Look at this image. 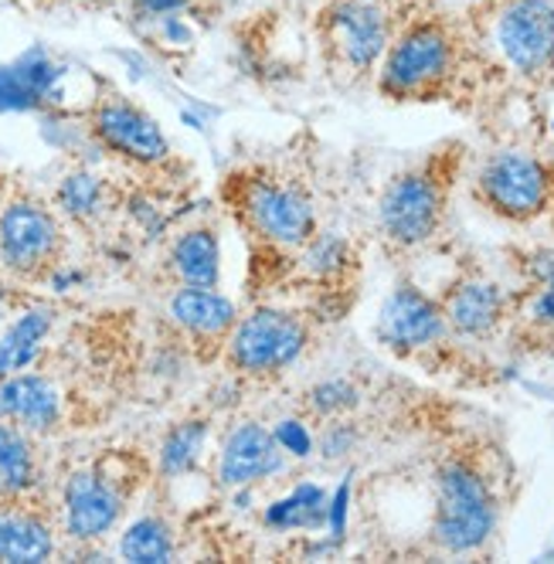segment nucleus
I'll list each match as a JSON object with an SVG mask.
<instances>
[{"label": "nucleus", "mask_w": 554, "mask_h": 564, "mask_svg": "<svg viewBox=\"0 0 554 564\" xmlns=\"http://www.w3.org/2000/svg\"><path fill=\"white\" fill-rule=\"evenodd\" d=\"M221 197L239 225L262 246L303 252L316 238V208L309 191L275 171H235L221 184Z\"/></svg>", "instance_id": "1"}, {"label": "nucleus", "mask_w": 554, "mask_h": 564, "mask_svg": "<svg viewBox=\"0 0 554 564\" xmlns=\"http://www.w3.org/2000/svg\"><path fill=\"white\" fill-rule=\"evenodd\" d=\"M146 466L133 453H106L89 466H78L62 482L58 523L72 541H102L123 520L137 497Z\"/></svg>", "instance_id": "2"}, {"label": "nucleus", "mask_w": 554, "mask_h": 564, "mask_svg": "<svg viewBox=\"0 0 554 564\" xmlns=\"http://www.w3.org/2000/svg\"><path fill=\"white\" fill-rule=\"evenodd\" d=\"M65 256V228L58 215L34 197L0 205V269L21 282H45Z\"/></svg>", "instance_id": "3"}, {"label": "nucleus", "mask_w": 554, "mask_h": 564, "mask_svg": "<svg viewBox=\"0 0 554 564\" xmlns=\"http://www.w3.org/2000/svg\"><path fill=\"white\" fill-rule=\"evenodd\" d=\"M309 330L303 316L275 306H256L235 324L225 344V365L239 378H275L303 354Z\"/></svg>", "instance_id": "4"}, {"label": "nucleus", "mask_w": 554, "mask_h": 564, "mask_svg": "<svg viewBox=\"0 0 554 564\" xmlns=\"http://www.w3.org/2000/svg\"><path fill=\"white\" fill-rule=\"evenodd\" d=\"M86 123H89L93 140L102 150L127 160L133 167L156 171V167H167L174 160L171 140L164 137L161 123L130 96H123L120 89H112L106 83H99V93L86 112Z\"/></svg>", "instance_id": "5"}, {"label": "nucleus", "mask_w": 554, "mask_h": 564, "mask_svg": "<svg viewBox=\"0 0 554 564\" xmlns=\"http://www.w3.org/2000/svg\"><path fill=\"white\" fill-rule=\"evenodd\" d=\"M316 34L334 72L365 75L391 45V21L381 0H330L316 18Z\"/></svg>", "instance_id": "6"}, {"label": "nucleus", "mask_w": 554, "mask_h": 564, "mask_svg": "<svg viewBox=\"0 0 554 564\" xmlns=\"http://www.w3.org/2000/svg\"><path fill=\"white\" fill-rule=\"evenodd\" d=\"M493 531V500L484 479L463 463H449L439 473V510H435L432 538L439 547L463 554L487 541Z\"/></svg>", "instance_id": "7"}, {"label": "nucleus", "mask_w": 554, "mask_h": 564, "mask_svg": "<svg viewBox=\"0 0 554 564\" xmlns=\"http://www.w3.org/2000/svg\"><path fill=\"white\" fill-rule=\"evenodd\" d=\"M453 45L439 24H412L388 45L381 65V93L388 96H415L435 86L449 72Z\"/></svg>", "instance_id": "8"}, {"label": "nucleus", "mask_w": 554, "mask_h": 564, "mask_svg": "<svg viewBox=\"0 0 554 564\" xmlns=\"http://www.w3.org/2000/svg\"><path fill=\"white\" fill-rule=\"evenodd\" d=\"M439 212H443L439 184H435L428 174H402L388 184V191L381 197V208H378V221H381V231L391 246L409 249L435 231Z\"/></svg>", "instance_id": "9"}, {"label": "nucleus", "mask_w": 554, "mask_h": 564, "mask_svg": "<svg viewBox=\"0 0 554 564\" xmlns=\"http://www.w3.org/2000/svg\"><path fill=\"white\" fill-rule=\"evenodd\" d=\"M497 45L518 72H541L554 58V8L547 0H510L497 18Z\"/></svg>", "instance_id": "10"}, {"label": "nucleus", "mask_w": 554, "mask_h": 564, "mask_svg": "<svg viewBox=\"0 0 554 564\" xmlns=\"http://www.w3.org/2000/svg\"><path fill=\"white\" fill-rule=\"evenodd\" d=\"M480 194L507 218H531L547 200V174L528 153H497L480 174Z\"/></svg>", "instance_id": "11"}, {"label": "nucleus", "mask_w": 554, "mask_h": 564, "mask_svg": "<svg viewBox=\"0 0 554 564\" xmlns=\"http://www.w3.org/2000/svg\"><path fill=\"white\" fill-rule=\"evenodd\" d=\"M171 319L191 337L194 350L205 360H211L215 354L225 350L235 324H239V313H235V303L208 286H181L171 303Z\"/></svg>", "instance_id": "12"}, {"label": "nucleus", "mask_w": 554, "mask_h": 564, "mask_svg": "<svg viewBox=\"0 0 554 564\" xmlns=\"http://www.w3.org/2000/svg\"><path fill=\"white\" fill-rule=\"evenodd\" d=\"M0 419L28 435H55L65 422V398L52 378L18 371L0 378Z\"/></svg>", "instance_id": "13"}, {"label": "nucleus", "mask_w": 554, "mask_h": 564, "mask_svg": "<svg viewBox=\"0 0 554 564\" xmlns=\"http://www.w3.org/2000/svg\"><path fill=\"white\" fill-rule=\"evenodd\" d=\"M55 554V520L34 494L0 497V561H48Z\"/></svg>", "instance_id": "14"}, {"label": "nucleus", "mask_w": 554, "mask_h": 564, "mask_svg": "<svg viewBox=\"0 0 554 564\" xmlns=\"http://www.w3.org/2000/svg\"><path fill=\"white\" fill-rule=\"evenodd\" d=\"M280 466H283V446L275 432L262 429L259 422H246L228 432L218 453V487L225 490L252 487L256 479L272 476Z\"/></svg>", "instance_id": "15"}, {"label": "nucleus", "mask_w": 554, "mask_h": 564, "mask_svg": "<svg viewBox=\"0 0 554 564\" xmlns=\"http://www.w3.org/2000/svg\"><path fill=\"white\" fill-rule=\"evenodd\" d=\"M439 334H443V316L435 310V303L425 300L419 290L399 286L384 300L381 316H378V337L388 347H399V350L422 347V344H432Z\"/></svg>", "instance_id": "16"}, {"label": "nucleus", "mask_w": 554, "mask_h": 564, "mask_svg": "<svg viewBox=\"0 0 554 564\" xmlns=\"http://www.w3.org/2000/svg\"><path fill=\"white\" fill-rule=\"evenodd\" d=\"M171 272L177 275L181 286H218L221 272V252H218V235L208 225L187 228L174 238L171 256H167Z\"/></svg>", "instance_id": "17"}, {"label": "nucleus", "mask_w": 554, "mask_h": 564, "mask_svg": "<svg viewBox=\"0 0 554 564\" xmlns=\"http://www.w3.org/2000/svg\"><path fill=\"white\" fill-rule=\"evenodd\" d=\"M52 324H55V313L48 306H34V310L21 313L14 324L0 334V378L28 371L34 365Z\"/></svg>", "instance_id": "18"}, {"label": "nucleus", "mask_w": 554, "mask_h": 564, "mask_svg": "<svg viewBox=\"0 0 554 564\" xmlns=\"http://www.w3.org/2000/svg\"><path fill=\"white\" fill-rule=\"evenodd\" d=\"M37 490V459L31 435L0 419V497H21Z\"/></svg>", "instance_id": "19"}, {"label": "nucleus", "mask_w": 554, "mask_h": 564, "mask_svg": "<svg viewBox=\"0 0 554 564\" xmlns=\"http://www.w3.org/2000/svg\"><path fill=\"white\" fill-rule=\"evenodd\" d=\"M449 324L463 334H487L500 316V293L487 282H466L449 296Z\"/></svg>", "instance_id": "20"}, {"label": "nucleus", "mask_w": 554, "mask_h": 564, "mask_svg": "<svg viewBox=\"0 0 554 564\" xmlns=\"http://www.w3.org/2000/svg\"><path fill=\"white\" fill-rule=\"evenodd\" d=\"M58 208L75 218V221H93L99 218L106 208H109V187L106 181L78 171V174H68L62 184H58Z\"/></svg>", "instance_id": "21"}, {"label": "nucleus", "mask_w": 554, "mask_h": 564, "mask_svg": "<svg viewBox=\"0 0 554 564\" xmlns=\"http://www.w3.org/2000/svg\"><path fill=\"white\" fill-rule=\"evenodd\" d=\"M120 554L127 561L146 564V561H171L174 557V538L161 517H140L123 531Z\"/></svg>", "instance_id": "22"}, {"label": "nucleus", "mask_w": 554, "mask_h": 564, "mask_svg": "<svg viewBox=\"0 0 554 564\" xmlns=\"http://www.w3.org/2000/svg\"><path fill=\"white\" fill-rule=\"evenodd\" d=\"M205 438H208V422L205 419H187V422H177L164 446H161V473L171 479V476H184L197 456L205 449Z\"/></svg>", "instance_id": "23"}, {"label": "nucleus", "mask_w": 554, "mask_h": 564, "mask_svg": "<svg viewBox=\"0 0 554 564\" xmlns=\"http://www.w3.org/2000/svg\"><path fill=\"white\" fill-rule=\"evenodd\" d=\"M327 517V497L321 487H313V482H303V487H296L286 500L272 503L265 510V520L272 523V528H316Z\"/></svg>", "instance_id": "24"}, {"label": "nucleus", "mask_w": 554, "mask_h": 564, "mask_svg": "<svg viewBox=\"0 0 554 564\" xmlns=\"http://www.w3.org/2000/svg\"><path fill=\"white\" fill-rule=\"evenodd\" d=\"M303 252H306V256H303L306 272H309L313 279H324V282L340 279V275L350 269V262H354V256H350V249H347V241H340L337 235L313 238Z\"/></svg>", "instance_id": "25"}, {"label": "nucleus", "mask_w": 554, "mask_h": 564, "mask_svg": "<svg viewBox=\"0 0 554 564\" xmlns=\"http://www.w3.org/2000/svg\"><path fill=\"white\" fill-rule=\"evenodd\" d=\"M354 405H358V391H354V384H347V381H324L309 391V409L324 419L340 415Z\"/></svg>", "instance_id": "26"}, {"label": "nucleus", "mask_w": 554, "mask_h": 564, "mask_svg": "<svg viewBox=\"0 0 554 564\" xmlns=\"http://www.w3.org/2000/svg\"><path fill=\"white\" fill-rule=\"evenodd\" d=\"M127 4L137 21L167 24V21H177V14L187 8V0H127Z\"/></svg>", "instance_id": "27"}, {"label": "nucleus", "mask_w": 554, "mask_h": 564, "mask_svg": "<svg viewBox=\"0 0 554 564\" xmlns=\"http://www.w3.org/2000/svg\"><path fill=\"white\" fill-rule=\"evenodd\" d=\"M275 438H280L283 453H293V456H300V459H306L309 449H313V435L306 432L303 422H290V419L280 422V429H275Z\"/></svg>", "instance_id": "28"}, {"label": "nucleus", "mask_w": 554, "mask_h": 564, "mask_svg": "<svg viewBox=\"0 0 554 564\" xmlns=\"http://www.w3.org/2000/svg\"><path fill=\"white\" fill-rule=\"evenodd\" d=\"M337 507H344V490H340V503ZM334 531H340V510H334Z\"/></svg>", "instance_id": "29"}, {"label": "nucleus", "mask_w": 554, "mask_h": 564, "mask_svg": "<svg viewBox=\"0 0 554 564\" xmlns=\"http://www.w3.org/2000/svg\"><path fill=\"white\" fill-rule=\"evenodd\" d=\"M78 4H86V8H106L109 0H78Z\"/></svg>", "instance_id": "30"}]
</instances>
